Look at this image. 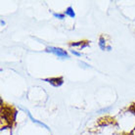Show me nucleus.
I'll return each mask as SVG.
<instances>
[{
  "instance_id": "obj_1",
  "label": "nucleus",
  "mask_w": 135,
  "mask_h": 135,
  "mask_svg": "<svg viewBox=\"0 0 135 135\" xmlns=\"http://www.w3.org/2000/svg\"><path fill=\"white\" fill-rule=\"evenodd\" d=\"M1 118H2V119H5V120L8 122H12V113H11V109L2 108V110H1Z\"/></svg>"
},
{
  "instance_id": "obj_2",
  "label": "nucleus",
  "mask_w": 135,
  "mask_h": 135,
  "mask_svg": "<svg viewBox=\"0 0 135 135\" xmlns=\"http://www.w3.org/2000/svg\"><path fill=\"white\" fill-rule=\"evenodd\" d=\"M48 50L51 51V52H53V53H55V54L58 55V56H61V57H63V56H67V53H66L65 51L62 50V49H60V48H49Z\"/></svg>"
},
{
  "instance_id": "obj_3",
  "label": "nucleus",
  "mask_w": 135,
  "mask_h": 135,
  "mask_svg": "<svg viewBox=\"0 0 135 135\" xmlns=\"http://www.w3.org/2000/svg\"><path fill=\"white\" fill-rule=\"evenodd\" d=\"M48 81L50 82V83H52V84L54 85H61L62 83H63V79L62 78H51V79H48Z\"/></svg>"
},
{
  "instance_id": "obj_4",
  "label": "nucleus",
  "mask_w": 135,
  "mask_h": 135,
  "mask_svg": "<svg viewBox=\"0 0 135 135\" xmlns=\"http://www.w3.org/2000/svg\"><path fill=\"white\" fill-rule=\"evenodd\" d=\"M129 110H130V111L132 112V113H134L135 114V104H133L131 106V107H130V108H129Z\"/></svg>"
},
{
  "instance_id": "obj_5",
  "label": "nucleus",
  "mask_w": 135,
  "mask_h": 135,
  "mask_svg": "<svg viewBox=\"0 0 135 135\" xmlns=\"http://www.w3.org/2000/svg\"><path fill=\"white\" fill-rule=\"evenodd\" d=\"M71 8H70V9H69V10H68V12H67V13L68 14H70V15H71V17H74V13H71Z\"/></svg>"
}]
</instances>
